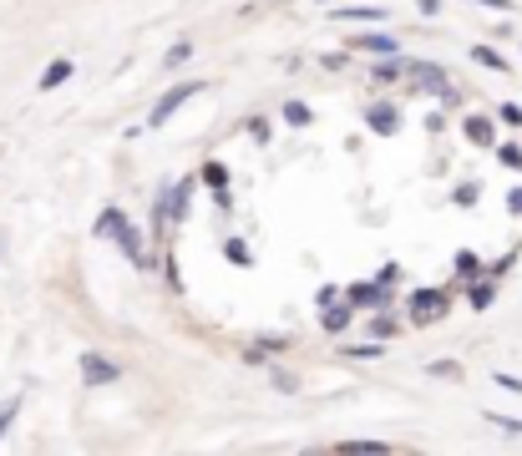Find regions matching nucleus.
I'll use <instances>...</instances> for the list:
<instances>
[{
	"label": "nucleus",
	"mask_w": 522,
	"mask_h": 456,
	"mask_svg": "<svg viewBox=\"0 0 522 456\" xmlns=\"http://www.w3.org/2000/svg\"><path fill=\"white\" fill-rule=\"evenodd\" d=\"M492 147H497V158H502L507 168H517V173H522V147H512V142H492Z\"/></svg>",
	"instance_id": "obj_19"
},
{
	"label": "nucleus",
	"mask_w": 522,
	"mask_h": 456,
	"mask_svg": "<svg viewBox=\"0 0 522 456\" xmlns=\"http://www.w3.org/2000/svg\"><path fill=\"white\" fill-rule=\"evenodd\" d=\"M492 380H497V386H502V391H512V396H522V380H517V375H507V370H497Z\"/></svg>",
	"instance_id": "obj_26"
},
{
	"label": "nucleus",
	"mask_w": 522,
	"mask_h": 456,
	"mask_svg": "<svg viewBox=\"0 0 522 456\" xmlns=\"http://www.w3.org/2000/svg\"><path fill=\"white\" fill-rule=\"evenodd\" d=\"M71 71H77V61H66V56H61V61H51V66L41 71V92H51V87H61V82H66V76H71Z\"/></svg>",
	"instance_id": "obj_9"
},
{
	"label": "nucleus",
	"mask_w": 522,
	"mask_h": 456,
	"mask_svg": "<svg viewBox=\"0 0 522 456\" xmlns=\"http://www.w3.org/2000/svg\"><path fill=\"white\" fill-rule=\"evenodd\" d=\"M350 46H355V51H376V56H396V36H381V31H370V36H355Z\"/></svg>",
	"instance_id": "obj_7"
},
{
	"label": "nucleus",
	"mask_w": 522,
	"mask_h": 456,
	"mask_svg": "<svg viewBox=\"0 0 522 456\" xmlns=\"http://www.w3.org/2000/svg\"><path fill=\"white\" fill-rule=\"evenodd\" d=\"M396 76H406L401 61H381V66H376V82H396Z\"/></svg>",
	"instance_id": "obj_22"
},
{
	"label": "nucleus",
	"mask_w": 522,
	"mask_h": 456,
	"mask_svg": "<svg viewBox=\"0 0 522 456\" xmlns=\"http://www.w3.org/2000/svg\"><path fill=\"white\" fill-rule=\"evenodd\" d=\"M350 325V304H335V299H325V330L330 335H340Z\"/></svg>",
	"instance_id": "obj_10"
},
{
	"label": "nucleus",
	"mask_w": 522,
	"mask_h": 456,
	"mask_svg": "<svg viewBox=\"0 0 522 456\" xmlns=\"http://www.w3.org/2000/svg\"><path fill=\"white\" fill-rule=\"evenodd\" d=\"M396 279H401V269H396V264H386V269L376 274V284H381V289H386V284H396Z\"/></svg>",
	"instance_id": "obj_28"
},
{
	"label": "nucleus",
	"mask_w": 522,
	"mask_h": 456,
	"mask_svg": "<svg viewBox=\"0 0 522 456\" xmlns=\"http://www.w3.org/2000/svg\"><path fill=\"white\" fill-rule=\"evenodd\" d=\"M345 350H350V345H345ZM350 355H360V360H376V355H381V345H355Z\"/></svg>",
	"instance_id": "obj_29"
},
{
	"label": "nucleus",
	"mask_w": 522,
	"mask_h": 456,
	"mask_svg": "<svg viewBox=\"0 0 522 456\" xmlns=\"http://www.w3.org/2000/svg\"><path fill=\"white\" fill-rule=\"evenodd\" d=\"M497 117H502V122H512V127H522V107H512V102H502V107H497Z\"/></svg>",
	"instance_id": "obj_27"
},
{
	"label": "nucleus",
	"mask_w": 522,
	"mask_h": 456,
	"mask_svg": "<svg viewBox=\"0 0 522 456\" xmlns=\"http://www.w3.org/2000/svg\"><path fill=\"white\" fill-rule=\"evenodd\" d=\"M492 294H497V289H492L487 279H472V284H467V299H472V310H487V304H492Z\"/></svg>",
	"instance_id": "obj_11"
},
{
	"label": "nucleus",
	"mask_w": 522,
	"mask_h": 456,
	"mask_svg": "<svg viewBox=\"0 0 522 456\" xmlns=\"http://www.w3.org/2000/svg\"><path fill=\"white\" fill-rule=\"evenodd\" d=\"M365 122H370V132H386V137H391V132L401 127L396 107H370V112H365Z\"/></svg>",
	"instance_id": "obj_8"
},
{
	"label": "nucleus",
	"mask_w": 522,
	"mask_h": 456,
	"mask_svg": "<svg viewBox=\"0 0 522 456\" xmlns=\"http://www.w3.org/2000/svg\"><path fill=\"white\" fill-rule=\"evenodd\" d=\"M507 208H512V213H522V188H517V193H507Z\"/></svg>",
	"instance_id": "obj_32"
},
{
	"label": "nucleus",
	"mask_w": 522,
	"mask_h": 456,
	"mask_svg": "<svg viewBox=\"0 0 522 456\" xmlns=\"http://www.w3.org/2000/svg\"><path fill=\"white\" fill-rule=\"evenodd\" d=\"M16 411H21V396H11V401H0V436L11 431V421H16Z\"/></svg>",
	"instance_id": "obj_20"
},
{
	"label": "nucleus",
	"mask_w": 522,
	"mask_h": 456,
	"mask_svg": "<svg viewBox=\"0 0 522 456\" xmlns=\"http://www.w3.org/2000/svg\"><path fill=\"white\" fill-rule=\"evenodd\" d=\"M477 6H492V11H512V0H477Z\"/></svg>",
	"instance_id": "obj_30"
},
{
	"label": "nucleus",
	"mask_w": 522,
	"mask_h": 456,
	"mask_svg": "<svg viewBox=\"0 0 522 456\" xmlns=\"http://www.w3.org/2000/svg\"><path fill=\"white\" fill-rule=\"evenodd\" d=\"M457 274H462V279H467V284H472V279H482V259H477V254H467V249H462V254H457Z\"/></svg>",
	"instance_id": "obj_17"
},
{
	"label": "nucleus",
	"mask_w": 522,
	"mask_h": 456,
	"mask_svg": "<svg viewBox=\"0 0 522 456\" xmlns=\"http://www.w3.org/2000/svg\"><path fill=\"white\" fill-rule=\"evenodd\" d=\"M472 61H482L487 71H507V66H512V61H502L492 46H472Z\"/></svg>",
	"instance_id": "obj_16"
},
{
	"label": "nucleus",
	"mask_w": 522,
	"mask_h": 456,
	"mask_svg": "<svg viewBox=\"0 0 522 456\" xmlns=\"http://www.w3.org/2000/svg\"><path fill=\"white\" fill-rule=\"evenodd\" d=\"M335 21H386V11H381V6H350V11H340Z\"/></svg>",
	"instance_id": "obj_15"
},
{
	"label": "nucleus",
	"mask_w": 522,
	"mask_h": 456,
	"mask_svg": "<svg viewBox=\"0 0 522 456\" xmlns=\"http://www.w3.org/2000/svg\"><path fill=\"white\" fill-rule=\"evenodd\" d=\"M487 421H492V426H502L507 436H522V421H512V416H497V411H487Z\"/></svg>",
	"instance_id": "obj_24"
},
{
	"label": "nucleus",
	"mask_w": 522,
	"mask_h": 456,
	"mask_svg": "<svg viewBox=\"0 0 522 456\" xmlns=\"http://www.w3.org/2000/svg\"><path fill=\"white\" fill-rule=\"evenodd\" d=\"M416 6H421L426 16H436V11H441V0H416Z\"/></svg>",
	"instance_id": "obj_31"
},
{
	"label": "nucleus",
	"mask_w": 522,
	"mask_h": 456,
	"mask_svg": "<svg viewBox=\"0 0 522 456\" xmlns=\"http://www.w3.org/2000/svg\"><path fill=\"white\" fill-rule=\"evenodd\" d=\"M117 375H122V365H117V360H107V355H97V350H87V355H82V380H87V386H112Z\"/></svg>",
	"instance_id": "obj_5"
},
{
	"label": "nucleus",
	"mask_w": 522,
	"mask_h": 456,
	"mask_svg": "<svg viewBox=\"0 0 522 456\" xmlns=\"http://www.w3.org/2000/svg\"><path fill=\"white\" fill-rule=\"evenodd\" d=\"M188 198H193V183H163V193L153 203V228L158 234H168L173 223L188 218Z\"/></svg>",
	"instance_id": "obj_2"
},
{
	"label": "nucleus",
	"mask_w": 522,
	"mask_h": 456,
	"mask_svg": "<svg viewBox=\"0 0 522 456\" xmlns=\"http://www.w3.org/2000/svg\"><path fill=\"white\" fill-rule=\"evenodd\" d=\"M284 122H289V127H305V122H310V107H305V102H289V107H284Z\"/></svg>",
	"instance_id": "obj_21"
},
{
	"label": "nucleus",
	"mask_w": 522,
	"mask_h": 456,
	"mask_svg": "<svg viewBox=\"0 0 522 456\" xmlns=\"http://www.w3.org/2000/svg\"><path fill=\"white\" fill-rule=\"evenodd\" d=\"M0 259H6V234H0Z\"/></svg>",
	"instance_id": "obj_33"
},
{
	"label": "nucleus",
	"mask_w": 522,
	"mask_h": 456,
	"mask_svg": "<svg viewBox=\"0 0 522 456\" xmlns=\"http://www.w3.org/2000/svg\"><path fill=\"white\" fill-rule=\"evenodd\" d=\"M183 61H193V46H188V41H178V46H173V51L163 56V66H168V71H178Z\"/></svg>",
	"instance_id": "obj_18"
},
{
	"label": "nucleus",
	"mask_w": 522,
	"mask_h": 456,
	"mask_svg": "<svg viewBox=\"0 0 522 456\" xmlns=\"http://www.w3.org/2000/svg\"><path fill=\"white\" fill-rule=\"evenodd\" d=\"M203 183L213 193H229V173H223V163H203Z\"/></svg>",
	"instance_id": "obj_13"
},
{
	"label": "nucleus",
	"mask_w": 522,
	"mask_h": 456,
	"mask_svg": "<svg viewBox=\"0 0 522 456\" xmlns=\"http://www.w3.org/2000/svg\"><path fill=\"white\" fill-rule=\"evenodd\" d=\"M467 137H472L477 147H492V122H487V117H467Z\"/></svg>",
	"instance_id": "obj_12"
},
{
	"label": "nucleus",
	"mask_w": 522,
	"mask_h": 456,
	"mask_svg": "<svg viewBox=\"0 0 522 456\" xmlns=\"http://www.w3.org/2000/svg\"><path fill=\"white\" fill-rule=\"evenodd\" d=\"M203 92H208V82H183V87H173V92H168L153 112H147V127H163L173 112H183V107H188L193 97H203Z\"/></svg>",
	"instance_id": "obj_3"
},
{
	"label": "nucleus",
	"mask_w": 522,
	"mask_h": 456,
	"mask_svg": "<svg viewBox=\"0 0 522 456\" xmlns=\"http://www.w3.org/2000/svg\"><path fill=\"white\" fill-rule=\"evenodd\" d=\"M223 254H229L234 264H249V244L244 239H229V244H223Z\"/></svg>",
	"instance_id": "obj_23"
},
{
	"label": "nucleus",
	"mask_w": 522,
	"mask_h": 456,
	"mask_svg": "<svg viewBox=\"0 0 522 456\" xmlns=\"http://www.w3.org/2000/svg\"><path fill=\"white\" fill-rule=\"evenodd\" d=\"M446 315V294L441 289H416L411 294V320L416 325H431V320H441Z\"/></svg>",
	"instance_id": "obj_4"
},
{
	"label": "nucleus",
	"mask_w": 522,
	"mask_h": 456,
	"mask_svg": "<svg viewBox=\"0 0 522 456\" xmlns=\"http://www.w3.org/2000/svg\"><path fill=\"white\" fill-rule=\"evenodd\" d=\"M340 451H376V456H381V451H391V446H386V441H345Z\"/></svg>",
	"instance_id": "obj_25"
},
{
	"label": "nucleus",
	"mask_w": 522,
	"mask_h": 456,
	"mask_svg": "<svg viewBox=\"0 0 522 456\" xmlns=\"http://www.w3.org/2000/svg\"><path fill=\"white\" fill-rule=\"evenodd\" d=\"M411 76H416L421 87H431L441 102H457V92H452V82H446V71H441V66H431V61H416V66H411Z\"/></svg>",
	"instance_id": "obj_6"
},
{
	"label": "nucleus",
	"mask_w": 522,
	"mask_h": 456,
	"mask_svg": "<svg viewBox=\"0 0 522 456\" xmlns=\"http://www.w3.org/2000/svg\"><path fill=\"white\" fill-rule=\"evenodd\" d=\"M350 299H355V304H386L381 284H350Z\"/></svg>",
	"instance_id": "obj_14"
},
{
	"label": "nucleus",
	"mask_w": 522,
	"mask_h": 456,
	"mask_svg": "<svg viewBox=\"0 0 522 456\" xmlns=\"http://www.w3.org/2000/svg\"><path fill=\"white\" fill-rule=\"evenodd\" d=\"M97 239H117V244L127 249V259L147 269V259H142V239H137V228L127 223L122 208H102V213H97Z\"/></svg>",
	"instance_id": "obj_1"
}]
</instances>
